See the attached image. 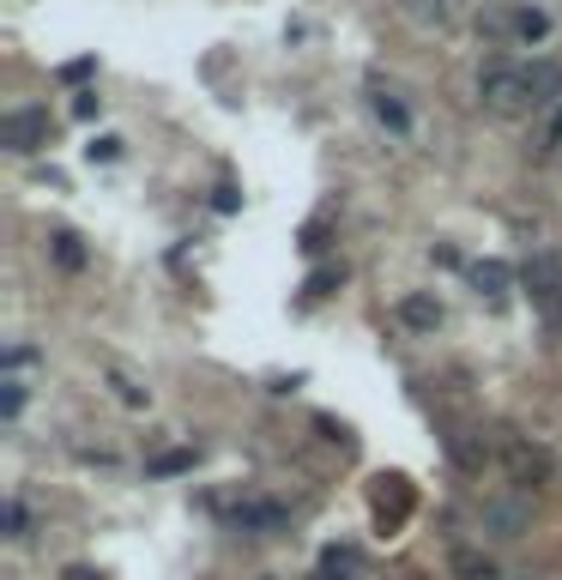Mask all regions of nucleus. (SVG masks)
<instances>
[{"label":"nucleus","instance_id":"obj_25","mask_svg":"<svg viewBox=\"0 0 562 580\" xmlns=\"http://www.w3.org/2000/svg\"><path fill=\"white\" fill-rule=\"evenodd\" d=\"M67 580H97L92 568H67Z\"/></svg>","mask_w":562,"mask_h":580},{"label":"nucleus","instance_id":"obj_4","mask_svg":"<svg viewBox=\"0 0 562 580\" xmlns=\"http://www.w3.org/2000/svg\"><path fill=\"white\" fill-rule=\"evenodd\" d=\"M0 140L13 145V152H43L49 145V116L43 109H13V116L0 121Z\"/></svg>","mask_w":562,"mask_h":580},{"label":"nucleus","instance_id":"obj_3","mask_svg":"<svg viewBox=\"0 0 562 580\" xmlns=\"http://www.w3.org/2000/svg\"><path fill=\"white\" fill-rule=\"evenodd\" d=\"M369 502H375V520L381 526H399V520L411 514V484L399 472H381L375 490H369Z\"/></svg>","mask_w":562,"mask_h":580},{"label":"nucleus","instance_id":"obj_15","mask_svg":"<svg viewBox=\"0 0 562 580\" xmlns=\"http://www.w3.org/2000/svg\"><path fill=\"white\" fill-rule=\"evenodd\" d=\"M375 116L387 121L393 133H406V128H411V109L399 104V97H393V91H381V85H375Z\"/></svg>","mask_w":562,"mask_h":580},{"label":"nucleus","instance_id":"obj_16","mask_svg":"<svg viewBox=\"0 0 562 580\" xmlns=\"http://www.w3.org/2000/svg\"><path fill=\"white\" fill-rule=\"evenodd\" d=\"M49 248H55V260H61L67 272L85 267V248H79V236H73V230H55V236H49Z\"/></svg>","mask_w":562,"mask_h":580},{"label":"nucleus","instance_id":"obj_13","mask_svg":"<svg viewBox=\"0 0 562 580\" xmlns=\"http://www.w3.org/2000/svg\"><path fill=\"white\" fill-rule=\"evenodd\" d=\"M339 284H345V267H339V260H327V267H314L309 279H302V297H309V303H321V297H333Z\"/></svg>","mask_w":562,"mask_h":580},{"label":"nucleus","instance_id":"obj_21","mask_svg":"<svg viewBox=\"0 0 562 580\" xmlns=\"http://www.w3.org/2000/svg\"><path fill=\"white\" fill-rule=\"evenodd\" d=\"M31 532V514H25V502H7V538H25Z\"/></svg>","mask_w":562,"mask_h":580},{"label":"nucleus","instance_id":"obj_10","mask_svg":"<svg viewBox=\"0 0 562 580\" xmlns=\"http://www.w3.org/2000/svg\"><path fill=\"white\" fill-rule=\"evenodd\" d=\"M509 284H514V272L502 267V260H478V267H471V291H478V297H509Z\"/></svg>","mask_w":562,"mask_h":580},{"label":"nucleus","instance_id":"obj_9","mask_svg":"<svg viewBox=\"0 0 562 580\" xmlns=\"http://www.w3.org/2000/svg\"><path fill=\"white\" fill-rule=\"evenodd\" d=\"M447 568H454V580H502V568L490 563L485 551H471V544H459L454 563H447Z\"/></svg>","mask_w":562,"mask_h":580},{"label":"nucleus","instance_id":"obj_14","mask_svg":"<svg viewBox=\"0 0 562 580\" xmlns=\"http://www.w3.org/2000/svg\"><path fill=\"white\" fill-rule=\"evenodd\" d=\"M399 13L423 31H442L447 25V0H399Z\"/></svg>","mask_w":562,"mask_h":580},{"label":"nucleus","instance_id":"obj_19","mask_svg":"<svg viewBox=\"0 0 562 580\" xmlns=\"http://www.w3.org/2000/svg\"><path fill=\"white\" fill-rule=\"evenodd\" d=\"M321 575H357V551H351V544H333V551L327 556H321Z\"/></svg>","mask_w":562,"mask_h":580},{"label":"nucleus","instance_id":"obj_20","mask_svg":"<svg viewBox=\"0 0 562 580\" xmlns=\"http://www.w3.org/2000/svg\"><path fill=\"white\" fill-rule=\"evenodd\" d=\"M514 31H521L526 43H538V37H545V31H550V19L538 13V7H526V13H514Z\"/></svg>","mask_w":562,"mask_h":580},{"label":"nucleus","instance_id":"obj_17","mask_svg":"<svg viewBox=\"0 0 562 580\" xmlns=\"http://www.w3.org/2000/svg\"><path fill=\"white\" fill-rule=\"evenodd\" d=\"M109 381H116V393H121V405H133V412H140V405H152V393H145L140 381H133L128 369H109Z\"/></svg>","mask_w":562,"mask_h":580},{"label":"nucleus","instance_id":"obj_27","mask_svg":"<svg viewBox=\"0 0 562 580\" xmlns=\"http://www.w3.org/2000/svg\"><path fill=\"white\" fill-rule=\"evenodd\" d=\"M550 315H557V321H562V303H557V309H550Z\"/></svg>","mask_w":562,"mask_h":580},{"label":"nucleus","instance_id":"obj_12","mask_svg":"<svg viewBox=\"0 0 562 580\" xmlns=\"http://www.w3.org/2000/svg\"><path fill=\"white\" fill-rule=\"evenodd\" d=\"M236 526L278 532V526H285V508H278V502H242V508H236Z\"/></svg>","mask_w":562,"mask_h":580},{"label":"nucleus","instance_id":"obj_8","mask_svg":"<svg viewBox=\"0 0 562 580\" xmlns=\"http://www.w3.org/2000/svg\"><path fill=\"white\" fill-rule=\"evenodd\" d=\"M399 321H406L411 333H435V327H442V297H430V291L399 297Z\"/></svg>","mask_w":562,"mask_h":580},{"label":"nucleus","instance_id":"obj_22","mask_svg":"<svg viewBox=\"0 0 562 580\" xmlns=\"http://www.w3.org/2000/svg\"><path fill=\"white\" fill-rule=\"evenodd\" d=\"M0 412H7V417L25 412V387H19V381H7V393H0Z\"/></svg>","mask_w":562,"mask_h":580},{"label":"nucleus","instance_id":"obj_23","mask_svg":"<svg viewBox=\"0 0 562 580\" xmlns=\"http://www.w3.org/2000/svg\"><path fill=\"white\" fill-rule=\"evenodd\" d=\"M321 248H327V224H309L302 230V255H321Z\"/></svg>","mask_w":562,"mask_h":580},{"label":"nucleus","instance_id":"obj_26","mask_svg":"<svg viewBox=\"0 0 562 580\" xmlns=\"http://www.w3.org/2000/svg\"><path fill=\"white\" fill-rule=\"evenodd\" d=\"M562 140V109H557V121H550V145H557Z\"/></svg>","mask_w":562,"mask_h":580},{"label":"nucleus","instance_id":"obj_7","mask_svg":"<svg viewBox=\"0 0 562 580\" xmlns=\"http://www.w3.org/2000/svg\"><path fill=\"white\" fill-rule=\"evenodd\" d=\"M447 460H454L466 477H478V472H485V460H490V448H485L478 429H447Z\"/></svg>","mask_w":562,"mask_h":580},{"label":"nucleus","instance_id":"obj_18","mask_svg":"<svg viewBox=\"0 0 562 580\" xmlns=\"http://www.w3.org/2000/svg\"><path fill=\"white\" fill-rule=\"evenodd\" d=\"M157 477H176V472H194V448H170V453H157L152 460Z\"/></svg>","mask_w":562,"mask_h":580},{"label":"nucleus","instance_id":"obj_24","mask_svg":"<svg viewBox=\"0 0 562 580\" xmlns=\"http://www.w3.org/2000/svg\"><path fill=\"white\" fill-rule=\"evenodd\" d=\"M92 157H104V164H116V157H121V140H109V133H104V140L92 145Z\"/></svg>","mask_w":562,"mask_h":580},{"label":"nucleus","instance_id":"obj_2","mask_svg":"<svg viewBox=\"0 0 562 580\" xmlns=\"http://www.w3.org/2000/svg\"><path fill=\"white\" fill-rule=\"evenodd\" d=\"M485 532L502 538V544L526 538V532H533V496H490L485 502Z\"/></svg>","mask_w":562,"mask_h":580},{"label":"nucleus","instance_id":"obj_6","mask_svg":"<svg viewBox=\"0 0 562 580\" xmlns=\"http://www.w3.org/2000/svg\"><path fill=\"white\" fill-rule=\"evenodd\" d=\"M521 284L533 291L538 303H550V309H557V303H562V255H533L521 267Z\"/></svg>","mask_w":562,"mask_h":580},{"label":"nucleus","instance_id":"obj_11","mask_svg":"<svg viewBox=\"0 0 562 580\" xmlns=\"http://www.w3.org/2000/svg\"><path fill=\"white\" fill-rule=\"evenodd\" d=\"M526 79H533V104L538 109L562 97V67L557 61H533V67H526Z\"/></svg>","mask_w":562,"mask_h":580},{"label":"nucleus","instance_id":"obj_5","mask_svg":"<svg viewBox=\"0 0 562 580\" xmlns=\"http://www.w3.org/2000/svg\"><path fill=\"white\" fill-rule=\"evenodd\" d=\"M509 477H514V484H533V490H538V484L550 477V448H545V441L514 436V441H509Z\"/></svg>","mask_w":562,"mask_h":580},{"label":"nucleus","instance_id":"obj_1","mask_svg":"<svg viewBox=\"0 0 562 580\" xmlns=\"http://www.w3.org/2000/svg\"><path fill=\"white\" fill-rule=\"evenodd\" d=\"M478 97H485L490 116L514 121V116H533V79H526V67L514 61H485L478 67Z\"/></svg>","mask_w":562,"mask_h":580}]
</instances>
